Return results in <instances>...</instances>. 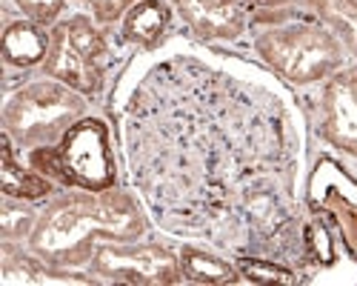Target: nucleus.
I'll use <instances>...</instances> for the list:
<instances>
[{
	"instance_id": "obj_1",
	"label": "nucleus",
	"mask_w": 357,
	"mask_h": 286,
	"mask_svg": "<svg viewBox=\"0 0 357 286\" xmlns=\"http://www.w3.org/2000/svg\"><path fill=\"white\" fill-rule=\"evenodd\" d=\"M132 175L160 223L212 235L241 220L286 152L283 109L263 89L189 57L152 66L129 100Z\"/></svg>"
},
{
	"instance_id": "obj_11",
	"label": "nucleus",
	"mask_w": 357,
	"mask_h": 286,
	"mask_svg": "<svg viewBox=\"0 0 357 286\" xmlns=\"http://www.w3.org/2000/svg\"><path fill=\"white\" fill-rule=\"evenodd\" d=\"M0 49H3V61L9 66H38L40 61H46L49 54V38L43 32V26L35 20H17L9 23L3 40H0Z\"/></svg>"
},
{
	"instance_id": "obj_5",
	"label": "nucleus",
	"mask_w": 357,
	"mask_h": 286,
	"mask_svg": "<svg viewBox=\"0 0 357 286\" xmlns=\"http://www.w3.org/2000/svg\"><path fill=\"white\" fill-rule=\"evenodd\" d=\"M32 166L46 172V178H54L69 186H80L89 192L112 189L117 181L109 129L95 118L77 121L54 146L35 149Z\"/></svg>"
},
{
	"instance_id": "obj_17",
	"label": "nucleus",
	"mask_w": 357,
	"mask_h": 286,
	"mask_svg": "<svg viewBox=\"0 0 357 286\" xmlns=\"http://www.w3.org/2000/svg\"><path fill=\"white\" fill-rule=\"evenodd\" d=\"M15 200L6 195L3 206H0V229H3V241L6 243L32 238L35 226H38V215L29 209V206H23V200H20V204H15Z\"/></svg>"
},
{
	"instance_id": "obj_13",
	"label": "nucleus",
	"mask_w": 357,
	"mask_h": 286,
	"mask_svg": "<svg viewBox=\"0 0 357 286\" xmlns=\"http://www.w3.org/2000/svg\"><path fill=\"white\" fill-rule=\"evenodd\" d=\"M181 269L183 278L192 283H206V286H220V283H237L241 272L234 264L223 261V257L203 252V249H183L181 252Z\"/></svg>"
},
{
	"instance_id": "obj_22",
	"label": "nucleus",
	"mask_w": 357,
	"mask_h": 286,
	"mask_svg": "<svg viewBox=\"0 0 357 286\" xmlns=\"http://www.w3.org/2000/svg\"><path fill=\"white\" fill-rule=\"evenodd\" d=\"M249 6H260V9H272V6H283L289 0H246Z\"/></svg>"
},
{
	"instance_id": "obj_4",
	"label": "nucleus",
	"mask_w": 357,
	"mask_h": 286,
	"mask_svg": "<svg viewBox=\"0 0 357 286\" xmlns=\"http://www.w3.org/2000/svg\"><path fill=\"white\" fill-rule=\"evenodd\" d=\"M86 114V98L61 80H35L3 106V126L20 146H54Z\"/></svg>"
},
{
	"instance_id": "obj_8",
	"label": "nucleus",
	"mask_w": 357,
	"mask_h": 286,
	"mask_svg": "<svg viewBox=\"0 0 357 286\" xmlns=\"http://www.w3.org/2000/svg\"><path fill=\"white\" fill-rule=\"evenodd\" d=\"M309 206L329 215L346 252L357 261V181L332 158H323L309 181Z\"/></svg>"
},
{
	"instance_id": "obj_2",
	"label": "nucleus",
	"mask_w": 357,
	"mask_h": 286,
	"mask_svg": "<svg viewBox=\"0 0 357 286\" xmlns=\"http://www.w3.org/2000/svg\"><path fill=\"white\" fill-rule=\"evenodd\" d=\"M146 220L137 209V200L123 189L103 192H69L46 206L29 246L46 264L77 266L92 261L100 241H137Z\"/></svg>"
},
{
	"instance_id": "obj_7",
	"label": "nucleus",
	"mask_w": 357,
	"mask_h": 286,
	"mask_svg": "<svg viewBox=\"0 0 357 286\" xmlns=\"http://www.w3.org/2000/svg\"><path fill=\"white\" fill-rule=\"evenodd\" d=\"M92 275L114 283L135 286H172L183 278L181 257L155 243H100L92 255Z\"/></svg>"
},
{
	"instance_id": "obj_16",
	"label": "nucleus",
	"mask_w": 357,
	"mask_h": 286,
	"mask_svg": "<svg viewBox=\"0 0 357 286\" xmlns=\"http://www.w3.org/2000/svg\"><path fill=\"white\" fill-rule=\"evenodd\" d=\"M35 257L6 252V257H3V275H0V280H3V283H86V278L57 275V272L46 269L40 261H35Z\"/></svg>"
},
{
	"instance_id": "obj_14",
	"label": "nucleus",
	"mask_w": 357,
	"mask_h": 286,
	"mask_svg": "<svg viewBox=\"0 0 357 286\" xmlns=\"http://www.w3.org/2000/svg\"><path fill=\"white\" fill-rule=\"evenodd\" d=\"M0 186H3L9 197H17V200H40L52 192L49 178H40L35 172L23 169L20 163H15L9 135H3V175H0Z\"/></svg>"
},
{
	"instance_id": "obj_19",
	"label": "nucleus",
	"mask_w": 357,
	"mask_h": 286,
	"mask_svg": "<svg viewBox=\"0 0 357 286\" xmlns=\"http://www.w3.org/2000/svg\"><path fill=\"white\" fill-rule=\"evenodd\" d=\"M17 9L29 17V20H35L40 26H49L54 23V17L63 12V3L66 0H15Z\"/></svg>"
},
{
	"instance_id": "obj_9",
	"label": "nucleus",
	"mask_w": 357,
	"mask_h": 286,
	"mask_svg": "<svg viewBox=\"0 0 357 286\" xmlns=\"http://www.w3.org/2000/svg\"><path fill=\"white\" fill-rule=\"evenodd\" d=\"M320 135L357 158V69H337L323 89Z\"/></svg>"
},
{
	"instance_id": "obj_15",
	"label": "nucleus",
	"mask_w": 357,
	"mask_h": 286,
	"mask_svg": "<svg viewBox=\"0 0 357 286\" xmlns=\"http://www.w3.org/2000/svg\"><path fill=\"white\" fill-rule=\"evenodd\" d=\"M317 17L357 54V0H306Z\"/></svg>"
},
{
	"instance_id": "obj_20",
	"label": "nucleus",
	"mask_w": 357,
	"mask_h": 286,
	"mask_svg": "<svg viewBox=\"0 0 357 286\" xmlns=\"http://www.w3.org/2000/svg\"><path fill=\"white\" fill-rule=\"evenodd\" d=\"M306 255L312 257V261H317V264H332V257H335L332 238L323 229V223H312L306 229Z\"/></svg>"
},
{
	"instance_id": "obj_12",
	"label": "nucleus",
	"mask_w": 357,
	"mask_h": 286,
	"mask_svg": "<svg viewBox=\"0 0 357 286\" xmlns=\"http://www.w3.org/2000/svg\"><path fill=\"white\" fill-rule=\"evenodd\" d=\"M169 20H172V12L163 0H137L123 15V38L129 43L152 49L163 40Z\"/></svg>"
},
{
	"instance_id": "obj_21",
	"label": "nucleus",
	"mask_w": 357,
	"mask_h": 286,
	"mask_svg": "<svg viewBox=\"0 0 357 286\" xmlns=\"http://www.w3.org/2000/svg\"><path fill=\"white\" fill-rule=\"evenodd\" d=\"M77 3H86L100 23H114L121 15H126L137 0H77Z\"/></svg>"
},
{
	"instance_id": "obj_6",
	"label": "nucleus",
	"mask_w": 357,
	"mask_h": 286,
	"mask_svg": "<svg viewBox=\"0 0 357 286\" xmlns=\"http://www.w3.org/2000/svg\"><path fill=\"white\" fill-rule=\"evenodd\" d=\"M43 66L49 77L72 86L80 95H95L103 83L106 40L86 17L57 23L49 35V54Z\"/></svg>"
},
{
	"instance_id": "obj_10",
	"label": "nucleus",
	"mask_w": 357,
	"mask_h": 286,
	"mask_svg": "<svg viewBox=\"0 0 357 286\" xmlns=\"http://www.w3.org/2000/svg\"><path fill=\"white\" fill-rule=\"evenodd\" d=\"M203 40H237L246 29L243 0H172Z\"/></svg>"
},
{
	"instance_id": "obj_18",
	"label": "nucleus",
	"mask_w": 357,
	"mask_h": 286,
	"mask_svg": "<svg viewBox=\"0 0 357 286\" xmlns=\"http://www.w3.org/2000/svg\"><path fill=\"white\" fill-rule=\"evenodd\" d=\"M237 272H241L243 280L249 283H301L291 269L275 264V261H266V257H237L234 261Z\"/></svg>"
},
{
	"instance_id": "obj_3",
	"label": "nucleus",
	"mask_w": 357,
	"mask_h": 286,
	"mask_svg": "<svg viewBox=\"0 0 357 286\" xmlns=\"http://www.w3.org/2000/svg\"><path fill=\"white\" fill-rule=\"evenodd\" d=\"M255 49L280 77L317 83L343 66V43L320 17L278 12L257 15Z\"/></svg>"
}]
</instances>
